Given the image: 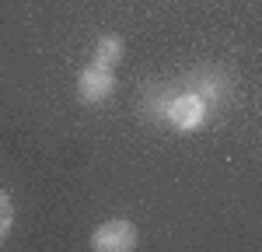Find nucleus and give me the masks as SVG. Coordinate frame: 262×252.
<instances>
[{"mask_svg": "<svg viewBox=\"0 0 262 252\" xmlns=\"http://www.w3.org/2000/svg\"><path fill=\"white\" fill-rule=\"evenodd\" d=\"M206 112H210V102L196 95V91H175L171 98H168V109H164V119L175 126L179 133H192V130H200L206 123Z\"/></svg>", "mask_w": 262, "mask_h": 252, "instance_id": "f257e3e1", "label": "nucleus"}, {"mask_svg": "<svg viewBox=\"0 0 262 252\" xmlns=\"http://www.w3.org/2000/svg\"><path fill=\"white\" fill-rule=\"evenodd\" d=\"M137 245H140V231L126 217L105 221L91 231V249L95 252H133Z\"/></svg>", "mask_w": 262, "mask_h": 252, "instance_id": "f03ea898", "label": "nucleus"}, {"mask_svg": "<svg viewBox=\"0 0 262 252\" xmlns=\"http://www.w3.org/2000/svg\"><path fill=\"white\" fill-rule=\"evenodd\" d=\"M112 91H116V74H112V70L88 63L81 74H77V95H81L84 105L108 102V98H112Z\"/></svg>", "mask_w": 262, "mask_h": 252, "instance_id": "7ed1b4c3", "label": "nucleus"}, {"mask_svg": "<svg viewBox=\"0 0 262 252\" xmlns=\"http://www.w3.org/2000/svg\"><path fill=\"white\" fill-rule=\"evenodd\" d=\"M185 88L196 91V95H203L210 105H224L231 98V77H227L224 70H217V67H200V70H192L189 81H185Z\"/></svg>", "mask_w": 262, "mask_h": 252, "instance_id": "20e7f679", "label": "nucleus"}, {"mask_svg": "<svg viewBox=\"0 0 262 252\" xmlns=\"http://www.w3.org/2000/svg\"><path fill=\"white\" fill-rule=\"evenodd\" d=\"M122 53H126V46H122L119 35H101L95 42V53H91V63L95 67H105V70H116L122 60Z\"/></svg>", "mask_w": 262, "mask_h": 252, "instance_id": "39448f33", "label": "nucleus"}, {"mask_svg": "<svg viewBox=\"0 0 262 252\" xmlns=\"http://www.w3.org/2000/svg\"><path fill=\"white\" fill-rule=\"evenodd\" d=\"M11 228H14V203H11V196L0 189V242L11 235Z\"/></svg>", "mask_w": 262, "mask_h": 252, "instance_id": "423d86ee", "label": "nucleus"}]
</instances>
